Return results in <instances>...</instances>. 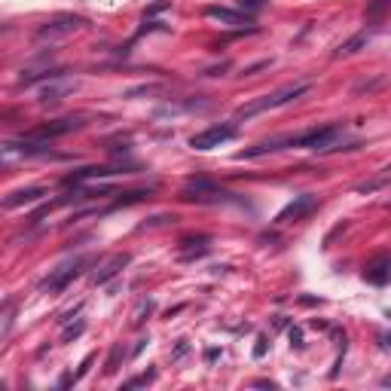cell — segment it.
I'll return each instance as SVG.
<instances>
[{"label": "cell", "instance_id": "6da1fadb", "mask_svg": "<svg viewBox=\"0 0 391 391\" xmlns=\"http://www.w3.org/2000/svg\"><path fill=\"white\" fill-rule=\"evenodd\" d=\"M25 159H68L65 153H55L49 144H37V141H0V172L19 166Z\"/></svg>", "mask_w": 391, "mask_h": 391}, {"label": "cell", "instance_id": "7a4b0ae2", "mask_svg": "<svg viewBox=\"0 0 391 391\" xmlns=\"http://www.w3.org/2000/svg\"><path fill=\"white\" fill-rule=\"evenodd\" d=\"M312 86L309 83H294V86H284V89H279V92H272V95H263V98H257V101H251V104H241V108L236 110V119H241V117H257V113H263V110H275V108H284V104H290L294 98H300V95H305Z\"/></svg>", "mask_w": 391, "mask_h": 391}, {"label": "cell", "instance_id": "3957f363", "mask_svg": "<svg viewBox=\"0 0 391 391\" xmlns=\"http://www.w3.org/2000/svg\"><path fill=\"white\" fill-rule=\"evenodd\" d=\"M89 28V19L86 16H74V12H59V16H52L49 22H43L37 28V34H34V40L37 43H52V40L59 37H68V34H77V31H86Z\"/></svg>", "mask_w": 391, "mask_h": 391}, {"label": "cell", "instance_id": "277c9868", "mask_svg": "<svg viewBox=\"0 0 391 391\" xmlns=\"http://www.w3.org/2000/svg\"><path fill=\"white\" fill-rule=\"evenodd\" d=\"M86 263H89V257H70L65 263H59L55 269H49L46 279H40L37 288L43 290V294H61V290H65L68 284L86 269Z\"/></svg>", "mask_w": 391, "mask_h": 391}, {"label": "cell", "instance_id": "5b68a950", "mask_svg": "<svg viewBox=\"0 0 391 391\" xmlns=\"http://www.w3.org/2000/svg\"><path fill=\"white\" fill-rule=\"evenodd\" d=\"M230 196L232 193H226V190H220L217 183H211V181H190L187 187H183V193L181 199L183 202H199V205H205V202H230Z\"/></svg>", "mask_w": 391, "mask_h": 391}, {"label": "cell", "instance_id": "8992f818", "mask_svg": "<svg viewBox=\"0 0 391 391\" xmlns=\"http://www.w3.org/2000/svg\"><path fill=\"white\" fill-rule=\"evenodd\" d=\"M83 117H61V119H52V123L46 126H37V129H31L25 134L28 141H52V138H61V134H70L77 129H83Z\"/></svg>", "mask_w": 391, "mask_h": 391}, {"label": "cell", "instance_id": "52a82bcc", "mask_svg": "<svg viewBox=\"0 0 391 391\" xmlns=\"http://www.w3.org/2000/svg\"><path fill=\"white\" fill-rule=\"evenodd\" d=\"M236 134H239L236 126H211V129L193 134V138H190V147L199 153H208V150H214V147L226 144V141H232Z\"/></svg>", "mask_w": 391, "mask_h": 391}, {"label": "cell", "instance_id": "ba28073f", "mask_svg": "<svg viewBox=\"0 0 391 391\" xmlns=\"http://www.w3.org/2000/svg\"><path fill=\"white\" fill-rule=\"evenodd\" d=\"M202 16L211 19V22H217V25H226V28H248L251 25V16H248V12L230 10V6H205Z\"/></svg>", "mask_w": 391, "mask_h": 391}, {"label": "cell", "instance_id": "9c48e42d", "mask_svg": "<svg viewBox=\"0 0 391 391\" xmlns=\"http://www.w3.org/2000/svg\"><path fill=\"white\" fill-rule=\"evenodd\" d=\"M315 205H318V199L312 196V193H303V196H297L290 205H284V208L279 211V217H275V223H288V220H300L305 214H312L315 211Z\"/></svg>", "mask_w": 391, "mask_h": 391}, {"label": "cell", "instance_id": "30bf717a", "mask_svg": "<svg viewBox=\"0 0 391 391\" xmlns=\"http://www.w3.org/2000/svg\"><path fill=\"white\" fill-rule=\"evenodd\" d=\"M129 263H132V254H113V257H108L101 263V269L92 272V284H108L110 279H117V275L123 272Z\"/></svg>", "mask_w": 391, "mask_h": 391}, {"label": "cell", "instance_id": "8fae6325", "mask_svg": "<svg viewBox=\"0 0 391 391\" xmlns=\"http://www.w3.org/2000/svg\"><path fill=\"white\" fill-rule=\"evenodd\" d=\"M46 196V187H25V190H16L3 199V208L12 211V208H22V205H34Z\"/></svg>", "mask_w": 391, "mask_h": 391}, {"label": "cell", "instance_id": "7c38bea8", "mask_svg": "<svg viewBox=\"0 0 391 391\" xmlns=\"http://www.w3.org/2000/svg\"><path fill=\"white\" fill-rule=\"evenodd\" d=\"M77 89L74 80H61V77H55L49 86L40 89V104H52V101H61L65 95H70V92Z\"/></svg>", "mask_w": 391, "mask_h": 391}, {"label": "cell", "instance_id": "4fadbf2b", "mask_svg": "<svg viewBox=\"0 0 391 391\" xmlns=\"http://www.w3.org/2000/svg\"><path fill=\"white\" fill-rule=\"evenodd\" d=\"M388 275H391V260L382 254V257H376L370 266L364 269V279L370 281V284H376V288H385L388 284Z\"/></svg>", "mask_w": 391, "mask_h": 391}, {"label": "cell", "instance_id": "5bb4252c", "mask_svg": "<svg viewBox=\"0 0 391 391\" xmlns=\"http://www.w3.org/2000/svg\"><path fill=\"white\" fill-rule=\"evenodd\" d=\"M110 174H119V168H110V166H89V168H80V172H74L70 177H65V183L77 187V183H83V181H98V177H110Z\"/></svg>", "mask_w": 391, "mask_h": 391}, {"label": "cell", "instance_id": "9a60e30c", "mask_svg": "<svg viewBox=\"0 0 391 391\" xmlns=\"http://www.w3.org/2000/svg\"><path fill=\"white\" fill-rule=\"evenodd\" d=\"M373 34H376V28H373V31H361V34H354L352 40H345V43L339 46L337 52H333V59H345V55H354L358 49H364L370 40H373Z\"/></svg>", "mask_w": 391, "mask_h": 391}, {"label": "cell", "instance_id": "2e32d148", "mask_svg": "<svg viewBox=\"0 0 391 391\" xmlns=\"http://www.w3.org/2000/svg\"><path fill=\"white\" fill-rule=\"evenodd\" d=\"M12 324H16V300H3L0 303V345L6 343V337H10Z\"/></svg>", "mask_w": 391, "mask_h": 391}, {"label": "cell", "instance_id": "e0dca14e", "mask_svg": "<svg viewBox=\"0 0 391 391\" xmlns=\"http://www.w3.org/2000/svg\"><path fill=\"white\" fill-rule=\"evenodd\" d=\"M86 330V321H77V324H70L68 321V327H65V333H61V343H74L80 333Z\"/></svg>", "mask_w": 391, "mask_h": 391}, {"label": "cell", "instance_id": "ac0fdd59", "mask_svg": "<svg viewBox=\"0 0 391 391\" xmlns=\"http://www.w3.org/2000/svg\"><path fill=\"white\" fill-rule=\"evenodd\" d=\"M153 379H156V370H147V373H141V376H134V379L123 382V388H141V385H150Z\"/></svg>", "mask_w": 391, "mask_h": 391}, {"label": "cell", "instance_id": "d6986e66", "mask_svg": "<svg viewBox=\"0 0 391 391\" xmlns=\"http://www.w3.org/2000/svg\"><path fill=\"white\" fill-rule=\"evenodd\" d=\"M236 3H239V10H241V12L254 16V12H260L263 6H266V0H236Z\"/></svg>", "mask_w": 391, "mask_h": 391}, {"label": "cell", "instance_id": "ffe728a7", "mask_svg": "<svg viewBox=\"0 0 391 391\" xmlns=\"http://www.w3.org/2000/svg\"><path fill=\"white\" fill-rule=\"evenodd\" d=\"M119 358H123V345H113V352H110V361H108V373H113V370H117V364H119Z\"/></svg>", "mask_w": 391, "mask_h": 391}, {"label": "cell", "instance_id": "44dd1931", "mask_svg": "<svg viewBox=\"0 0 391 391\" xmlns=\"http://www.w3.org/2000/svg\"><path fill=\"white\" fill-rule=\"evenodd\" d=\"M290 345H297V348L303 345V333H300V327H294V330H290Z\"/></svg>", "mask_w": 391, "mask_h": 391}, {"label": "cell", "instance_id": "7402d4cb", "mask_svg": "<svg viewBox=\"0 0 391 391\" xmlns=\"http://www.w3.org/2000/svg\"><path fill=\"white\" fill-rule=\"evenodd\" d=\"M263 354H266V339H257V348H254V358H263Z\"/></svg>", "mask_w": 391, "mask_h": 391}, {"label": "cell", "instance_id": "603a6c76", "mask_svg": "<svg viewBox=\"0 0 391 391\" xmlns=\"http://www.w3.org/2000/svg\"><path fill=\"white\" fill-rule=\"evenodd\" d=\"M190 352V345H187V339H181V345L174 348V358H183V354Z\"/></svg>", "mask_w": 391, "mask_h": 391}, {"label": "cell", "instance_id": "cb8c5ba5", "mask_svg": "<svg viewBox=\"0 0 391 391\" xmlns=\"http://www.w3.org/2000/svg\"><path fill=\"white\" fill-rule=\"evenodd\" d=\"M254 385H257V388H275V382H266V379H257V382H254Z\"/></svg>", "mask_w": 391, "mask_h": 391}]
</instances>
